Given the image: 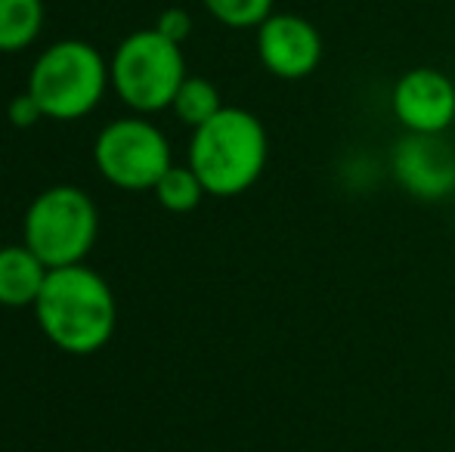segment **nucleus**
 I'll list each match as a JSON object with an SVG mask.
<instances>
[{
	"label": "nucleus",
	"instance_id": "14",
	"mask_svg": "<svg viewBox=\"0 0 455 452\" xmlns=\"http://www.w3.org/2000/svg\"><path fill=\"white\" fill-rule=\"evenodd\" d=\"M202 4L227 28H258L273 16L275 0H202Z\"/></svg>",
	"mask_w": 455,
	"mask_h": 452
},
{
	"label": "nucleus",
	"instance_id": "2",
	"mask_svg": "<svg viewBox=\"0 0 455 452\" xmlns=\"http://www.w3.org/2000/svg\"><path fill=\"white\" fill-rule=\"evenodd\" d=\"M270 158V137L264 121L239 106H223L211 121L192 131L189 168L204 193L233 199L264 177Z\"/></svg>",
	"mask_w": 455,
	"mask_h": 452
},
{
	"label": "nucleus",
	"instance_id": "4",
	"mask_svg": "<svg viewBox=\"0 0 455 452\" xmlns=\"http://www.w3.org/2000/svg\"><path fill=\"white\" fill-rule=\"evenodd\" d=\"M108 81H112L121 103L137 115L168 109L186 81V59L180 44L168 41L156 28L133 31L115 50Z\"/></svg>",
	"mask_w": 455,
	"mask_h": 452
},
{
	"label": "nucleus",
	"instance_id": "12",
	"mask_svg": "<svg viewBox=\"0 0 455 452\" xmlns=\"http://www.w3.org/2000/svg\"><path fill=\"white\" fill-rule=\"evenodd\" d=\"M177 118L183 121L186 127H202L204 121H211L217 112L223 109V99H220V91L211 84L208 78H198V75H186V81L177 91L174 103H171Z\"/></svg>",
	"mask_w": 455,
	"mask_h": 452
},
{
	"label": "nucleus",
	"instance_id": "3",
	"mask_svg": "<svg viewBox=\"0 0 455 452\" xmlns=\"http://www.w3.org/2000/svg\"><path fill=\"white\" fill-rule=\"evenodd\" d=\"M108 81V66L100 50L84 41H60L35 59L28 93L44 118L75 121L100 106Z\"/></svg>",
	"mask_w": 455,
	"mask_h": 452
},
{
	"label": "nucleus",
	"instance_id": "7",
	"mask_svg": "<svg viewBox=\"0 0 455 452\" xmlns=\"http://www.w3.org/2000/svg\"><path fill=\"white\" fill-rule=\"evenodd\" d=\"M390 170L419 202H443L455 193V149L443 133H406L394 146Z\"/></svg>",
	"mask_w": 455,
	"mask_h": 452
},
{
	"label": "nucleus",
	"instance_id": "8",
	"mask_svg": "<svg viewBox=\"0 0 455 452\" xmlns=\"http://www.w3.org/2000/svg\"><path fill=\"white\" fill-rule=\"evenodd\" d=\"M260 66L279 81H304L323 62V35L298 12H273L258 25Z\"/></svg>",
	"mask_w": 455,
	"mask_h": 452
},
{
	"label": "nucleus",
	"instance_id": "6",
	"mask_svg": "<svg viewBox=\"0 0 455 452\" xmlns=\"http://www.w3.org/2000/svg\"><path fill=\"white\" fill-rule=\"evenodd\" d=\"M93 162L112 186L127 193L156 189L171 168V143L146 118H121L100 131Z\"/></svg>",
	"mask_w": 455,
	"mask_h": 452
},
{
	"label": "nucleus",
	"instance_id": "10",
	"mask_svg": "<svg viewBox=\"0 0 455 452\" xmlns=\"http://www.w3.org/2000/svg\"><path fill=\"white\" fill-rule=\"evenodd\" d=\"M47 266L41 264L28 245H4L0 248V304L4 307H35Z\"/></svg>",
	"mask_w": 455,
	"mask_h": 452
},
{
	"label": "nucleus",
	"instance_id": "16",
	"mask_svg": "<svg viewBox=\"0 0 455 452\" xmlns=\"http://www.w3.org/2000/svg\"><path fill=\"white\" fill-rule=\"evenodd\" d=\"M6 118H10L12 127H19V131H25V127H35L37 121L44 118L41 106L35 103V97H31L28 91L19 93V97L10 99V109H6Z\"/></svg>",
	"mask_w": 455,
	"mask_h": 452
},
{
	"label": "nucleus",
	"instance_id": "5",
	"mask_svg": "<svg viewBox=\"0 0 455 452\" xmlns=\"http://www.w3.org/2000/svg\"><path fill=\"white\" fill-rule=\"evenodd\" d=\"M100 214L91 195L78 186L44 189L25 211V245L47 270L84 264L96 242Z\"/></svg>",
	"mask_w": 455,
	"mask_h": 452
},
{
	"label": "nucleus",
	"instance_id": "9",
	"mask_svg": "<svg viewBox=\"0 0 455 452\" xmlns=\"http://www.w3.org/2000/svg\"><path fill=\"white\" fill-rule=\"evenodd\" d=\"M390 109L406 133H446L455 121V81L431 66L409 68L390 91Z\"/></svg>",
	"mask_w": 455,
	"mask_h": 452
},
{
	"label": "nucleus",
	"instance_id": "1",
	"mask_svg": "<svg viewBox=\"0 0 455 452\" xmlns=\"http://www.w3.org/2000/svg\"><path fill=\"white\" fill-rule=\"evenodd\" d=\"M31 310L41 332L60 350L75 356L106 347L118 326V304L112 289L84 264L50 270Z\"/></svg>",
	"mask_w": 455,
	"mask_h": 452
},
{
	"label": "nucleus",
	"instance_id": "13",
	"mask_svg": "<svg viewBox=\"0 0 455 452\" xmlns=\"http://www.w3.org/2000/svg\"><path fill=\"white\" fill-rule=\"evenodd\" d=\"M156 199L158 205L164 208V211L171 214H189L196 211L198 205H202V199L208 193H204L202 180L196 177V170L186 164V168H177V164H171L168 174L162 177V180L156 183Z\"/></svg>",
	"mask_w": 455,
	"mask_h": 452
},
{
	"label": "nucleus",
	"instance_id": "11",
	"mask_svg": "<svg viewBox=\"0 0 455 452\" xmlns=\"http://www.w3.org/2000/svg\"><path fill=\"white\" fill-rule=\"evenodd\" d=\"M44 28V0H0V53H19Z\"/></svg>",
	"mask_w": 455,
	"mask_h": 452
},
{
	"label": "nucleus",
	"instance_id": "15",
	"mask_svg": "<svg viewBox=\"0 0 455 452\" xmlns=\"http://www.w3.org/2000/svg\"><path fill=\"white\" fill-rule=\"evenodd\" d=\"M156 31H162L168 41H174L183 47V41L192 35V16L186 10H180V6H171V10H164L162 16H158Z\"/></svg>",
	"mask_w": 455,
	"mask_h": 452
}]
</instances>
